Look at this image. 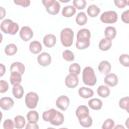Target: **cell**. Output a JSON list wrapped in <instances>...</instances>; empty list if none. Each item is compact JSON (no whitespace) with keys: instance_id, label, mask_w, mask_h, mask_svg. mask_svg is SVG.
<instances>
[{"instance_id":"9a60e30c","label":"cell","mask_w":129,"mask_h":129,"mask_svg":"<svg viewBox=\"0 0 129 129\" xmlns=\"http://www.w3.org/2000/svg\"><path fill=\"white\" fill-rule=\"evenodd\" d=\"M98 69L100 73L103 74H107L110 71L111 66L108 61L103 60L99 63Z\"/></svg>"},{"instance_id":"c3c4849f","label":"cell","mask_w":129,"mask_h":129,"mask_svg":"<svg viewBox=\"0 0 129 129\" xmlns=\"http://www.w3.org/2000/svg\"><path fill=\"white\" fill-rule=\"evenodd\" d=\"M0 9H1V17H0V19L2 20L4 17H5L6 13L5 10L2 7H0Z\"/></svg>"},{"instance_id":"681fc988","label":"cell","mask_w":129,"mask_h":129,"mask_svg":"<svg viewBox=\"0 0 129 129\" xmlns=\"http://www.w3.org/2000/svg\"><path fill=\"white\" fill-rule=\"evenodd\" d=\"M124 128V127L122 126H121V125H120V124H118L117 126H116L115 127H114V128Z\"/></svg>"},{"instance_id":"ab89813d","label":"cell","mask_w":129,"mask_h":129,"mask_svg":"<svg viewBox=\"0 0 129 129\" xmlns=\"http://www.w3.org/2000/svg\"><path fill=\"white\" fill-rule=\"evenodd\" d=\"M114 121L112 119L108 118L104 121L102 126V129H111L114 127Z\"/></svg>"},{"instance_id":"44dd1931","label":"cell","mask_w":129,"mask_h":129,"mask_svg":"<svg viewBox=\"0 0 129 129\" xmlns=\"http://www.w3.org/2000/svg\"><path fill=\"white\" fill-rule=\"evenodd\" d=\"M42 45L41 43L37 41L31 42L29 45V49L31 52L33 54H38L42 50Z\"/></svg>"},{"instance_id":"bcb514c9","label":"cell","mask_w":129,"mask_h":129,"mask_svg":"<svg viewBox=\"0 0 129 129\" xmlns=\"http://www.w3.org/2000/svg\"><path fill=\"white\" fill-rule=\"evenodd\" d=\"M25 128L26 129H38L39 128V126L36 123H33L28 122Z\"/></svg>"},{"instance_id":"f907efd6","label":"cell","mask_w":129,"mask_h":129,"mask_svg":"<svg viewBox=\"0 0 129 129\" xmlns=\"http://www.w3.org/2000/svg\"><path fill=\"white\" fill-rule=\"evenodd\" d=\"M60 2H70V0H67V1H61V0H59Z\"/></svg>"},{"instance_id":"d4e9b609","label":"cell","mask_w":129,"mask_h":129,"mask_svg":"<svg viewBox=\"0 0 129 129\" xmlns=\"http://www.w3.org/2000/svg\"><path fill=\"white\" fill-rule=\"evenodd\" d=\"M56 110L53 108H51L47 111L43 112L42 114L43 119L45 121L50 122L53 119L56 113Z\"/></svg>"},{"instance_id":"4dcf8cb0","label":"cell","mask_w":129,"mask_h":129,"mask_svg":"<svg viewBox=\"0 0 129 129\" xmlns=\"http://www.w3.org/2000/svg\"><path fill=\"white\" fill-rule=\"evenodd\" d=\"M76 22L78 25L83 26L87 22V17L84 12H80L76 17Z\"/></svg>"},{"instance_id":"f6af8a7d","label":"cell","mask_w":129,"mask_h":129,"mask_svg":"<svg viewBox=\"0 0 129 129\" xmlns=\"http://www.w3.org/2000/svg\"><path fill=\"white\" fill-rule=\"evenodd\" d=\"M121 20L122 21L126 24L129 23V10H127L124 12L121 15Z\"/></svg>"},{"instance_id":"836d02e7","label":"cell","mask_w":129,"mask_h":129,"mask_svg":"<svg viewBox=\"0 0 129 129\" xmlns=\"http://www.w3.org/2000/svg\"><path fill=\"white\" fill-rule=\"evenodd\" d=\"M17 51V47L14 44L7 45L5 49V52L7 55H13Z\"/></svg>"},{"instance_id":"d6a6232c","label":"cell","mask_w":129,"mask_h":129,"mask_svg":"<svg viewBox=\"0 0 129 129\" xmlns=\"http://www.w3.org/2000/svg\"><path fill=\"white\" fill-rule=\"evenodd\" d=\"M25 119L22 115H17L14 118L15 127L16 128H22L25 125Z\"/></svg>"},{"instance_id":"ee69618b","label":"cell","mask_w":129,"mask_h":129,"mask_svg":"<svg viewBox=\"0 0 129 129\" xmlns=\"http://www.w3.org/2000/svg\"><path fill=\"white\" fill-rule=\"evenodd\" d=\"M14 2L16 5H20L23 7H27L30 4V1L29 0H15Z\"/></svg>"},{"instance_id":"74e56055","label":"cell","mask_w":129,"mask_h":129,"mask_svg":"<svg viewBox=\"0 0 129 129\" xmlns=\"http://www.w3.org/2000/svg\"><path fill=\"white\" fill-rule=\"evenodd\" d=\"M129 56L127 54H123L119 57L120 63L123 66L126 67H129Z\"/></svg>"},{"instance_id":"277c9868","label":"cell","mask_w":129,"mask_h":129,"mask_svg":"<svg viewBox=\"0 0 129 129\" xmlns=\"http://www.w3.org/2000/svg\"><path fill=\"white\" fill-rule=\"evenodd\" d=\"M74 35V32L70 28H66L62 30L60 36L61 44L65 47L71 46L73 42Z\"/></svg>"},{"instance_id":"5bb4252c","label":"cell","mask_w":129,"mask_h":129,"mask_svg":"<svg viewBox=\"0 0 129 129\" xmlns=\"http://www.w3.org/2000/svg\"><path fill=\"white\" fill-rule=\"evenodd\" d=\"M43 41V43L46 47L50 48L54 46L56 43V39L53 34H48L44 36Z\"/></svg>"},{"instance_id":"7c38bea8","label":"cell","mask_w":129,"mask_h":129,"mask_svg":"<svg viewBox=\"0 0 129 129\" xmlns=\"http://www.w3.org/2000/svg\"><path fill=\"white\" fill-rule=\"evenodd\" d=\"M104 82L106 85L110 87H114L118 83V78L115 74L109 73L105 77Z\"/></svg>"},{"instance_id":"5b68a950","label":"cell","mask_w":129,"mask_h":129,"mask_svg":"<svg viewBox=\"0 0 129 129\" xmlns=\"http://www.w3.org/2000/svg\"><path fill=\"white\" fill-rule=\"evenodd\" d=\"M42 2L45 7L48 13L52 15L58 13L60 6L57 1L55 0H42Z\"/></svg>"},{"instance_id":"ac0fdd59","label":"cell","mask_w":129,"mask_h":129,"mask_svg":"<svg viewBox=\"0 0 129 129\" xmlns=\"http://www.w3.org/2000/svg\"><path fill=\"white\" fill-rule=\"evenodd\" d=\"M64 121V116L63 115L58 111H56V113L51 120L50 121V123L55 126H58L63 123Z\"/></svg>"},{"instance_id":"cb8c5ba5","label":"cell","mask_w":129,"mask_h":129,"mask_svg":"<svg viewBox=\"0 0 129 129\" xmlns=\"http://www.w3.org/2000/svg\"><path fill=\"white\" fill-rule=\"evenodd\" d=\"M76 13V9L73 6L64 7L62 10V15L65 17H71Z\"/></svg>"},{"instance_id":"ffe728a7","label":"cell","mask_w":129,"mask_h":129,"mask_svg":"<svg viewBox=\"0 0 129 129\" xmlns=\"http://www.w3.org/2000/svg\"><path fill=\"white\" fill-rule=\"evenodd\" d=\"M78 119L80 124L83 127H89L92 125V119L89 114L82 116L79 118Z\"/></svg>"},{"instance_id":"6da1fadb","label":"cell","mask_w":129,"mask_h":129,"mask_svg":"<svg viewBox=\"0 0 129 129\" xmlns=\"http://www.w3.org/2000/svg\"><path fill=\"white\" fill-rule=\"evenodd\" d=\"M91 33L87 29H80L77 33V41L76 42V47L80 50L85 49L90 46V39Z\"/></svg>"},{"instance_id":"e575fe53","label":"cell","mask_w":129,"mask_h":129,"mask_svg":"<svg viewBox=\"0 0 129 129\" xmlns=\"http://www.w3.org/2000/svg\"><path fill=\"white\" fill-rule=\"evenodd\" d=\"M119 107L124 110H126L128 112L129 108V98L128 96L122 98L119 101Z\"/></svg>"},{"instance_id":"52a82bcc","label":"cell","mask_w":129,"mask_h":129,"mask_svg":"<svg viewBox=\"0 0 129 129\" xmlns=\"http://www.w3.org/2000/svg\"><path fill=\"white\" fill-rule=\"evenodd\" d=\"M117 14L113 11L104 12L100 16V20L105 24H113L117 20Z\"/></svg>"},{"instance_id":"7dc6e473","label":"cell","mask_w":129,"mask_h":129,"mask_svg":"<svg viewBox=\"0 0 129 129\" xmlns=\"http://www.w3.org/2000/svg\"><path fill=\"white\" fill-rule=\"evenodd\" d=\"M0 69H1V74H0V76L2 77L4 74H5V72H6V67L2 63L0 64Z\"/></svg>"},{"instance_id":"b9f144b4","label":"cell","mask_w":129,"mask_h":129,"mask_svg":"<svg viewBox=\"0 0 129 129\" xmlns=\"http://www.w3.org/2000/svg\"><path fill=\"white\" fill-rule=\"evenodd\" d=\"M115 5L116 7L120 9H122L125 7L126 5L128 6V1L125 0H116L114 1Z\"/></svg>"},{"instance_id":"4316f807","label":"cell","mask_w":129,"mask_h":129,"mask_svg":"<svg viewBox=\"0 0 129 129\" xmlns=\"http://www.w3.org/2000/svg\"><path fill=\"white\" fill-rule=\"evenodd\" d=\"M104 34L106 38L112 40L114 39L116 35V31L114 27L112 26H108L104 31Z\"/></svg>"},{"instance_id":"4fadbf2b","label":"cell","mask_w":129,"mask_h":129,"mask_svg":"<svg viewBox=\"0 0 129 129\" xmlns=\"http://www.w3.org/2000/svg\"><path fill=\"white\" fill-rule=\"evenodd\" d=\"M14 104V100L10 97H5L0 99L1 107L5 110L10 109L13 106Z\"/></svg>"},{"instance_id":"d6986e66","label":"cell","mask_w":129,"mask_h":129,"mask_svg":"<svg viewBox=\"0 0 129 129\" xmlns=\"http://www.w3.org/2000/svg\"><path fill=\"white\" fill-rule=\"evenodd\" d=\"M89 106L92 109L95 110H100L102 106V102L99 99L93 98L88 101Z\"/></svg>"},{"instance_id":"484cf974","label":"cell","mask_w":129,"mask_h":129,"mask_svg":"<svg viewBox=\"0 0 129 129\" xmlns=\"http://www.w3.org/2000/svg\"><path fill=\"white\" fill-rule=\"evenodd\" d=\"M10 80L11 83L14 86L20 84L22 81L21 75L18 72H12L10 76Z\"/></svg>"},{"instance_id":"30bf717a","label":"cell","mask_w":129,"mask_h":129,"mask_svg":"<svg viewBox=\"0 0 129 129\" xmlns=\"http://www.w3.org/2000/svg\"><path fill=\"white\" fill-rule=\"evenodd\" d=\"M79 84V79L77 75L70 74L68 75L65 79V84L70 88H74L78 86Z\"/></svg>"},{"instance_id":"e0dca14e","label":"cell","mask_w":129,"mask_h":129,"mask_svg":"<svg viewBox=\"0 0 129 129\" xmlns=\"http://www.w3.org/2000/svg\"><path fill=\"white\" fill-rule=\"evenodd\" d=\"M11 73L16 72L20 73L21 75L25 72V66L20 62H15L13 63L10 67Z\"/></svg>"},{"instance_id":"83f0119b","label":"cell","mask_w":129,"mask_h":129,"mask_svg":"<svg viewBox=\"0 0 129 129\" xmlns=\"http://www.w3.org/2000/svg\"><path fill=\"white\" fill-rule=\"evenodd\" d=\"M89 114V110L87 106L85 105H81L78 107L76 111V115L78 118Z\"/></svg>"},{"instance_id":"8fae6325","label":"cell","mask_w":129,"mask_h":129,"mask_svg":"<svg viewBox=\"0 0 129 129\" xmlns=\"http://www.w3.org/2000/svg\"><path fill=\"white\" fill-rule=\"evenodd\" d=\"M37 61L40 65L43 67H46L51 63V57L48 53L43 52L38 56Z\"/></svg>"},{"instance_id":"1f68e13d","label":"cell","mask_w":129,"mask_h":129,"mask_svg":"<svg viewBox=\"0 0 129 129\" xmlns=\"http://www.w3.org/2000/svg\"><path fill=\"white\" fill-rule=\"evenodd\" d=\"M27 118L29 122L37 123L39 119V114L38 112L35 110H31L27 114Z\"/></svg>"},{"instance_id":"f546056e","label":"cell","mask_w":129,"mask_h":129,"mask_svg":"<svg viewBox=\"0 0 129 129\" xmlns=\"http://www.w3.org/2000/svg\"><path fill=\"white\" fill-rule=\"evenodd\" d=\"M100 9L95 5H91L89 6L87 9V13L90 17H95L100 13Z\"/></svg>"},{"instance_id":"2e32d148","label":"cell","mask_w":129,"mask_h":129,"mask_svg":"<svg viewBox=\"0 0 129 129\" xmlns=\"http://www.w3.org/2000/svg\"><path fill=\"white\" fill-rule=\"evenodd\" d=\"M79 95L83 98H89L94 95L93 91L89 88L82 87L78 90Z\"/></svg>"},{"instance_id":"f1b7e54d","label":"cell","mask_w":129,"mask_h":129,"mask_svg":"<svg viewBox=\"0 0 129 129\" xmlns=\"http://www.w3.org/2000/svg\"><path fill=\"white\" fill-rule=\"evenodd\" d=\"M97 92L98 95L103 98L107 97L110 93L109 88L107 86L104 85L100 86L98 88Z\"/></svg>"},{"instance_id":"ba28073f","label":"cell","mask_w":129,"mask_h":129,"mask_svg":"<svg viewBox=\"0 0 129 129\" xmlns=\"http://www.w3.org/2000/svg\"><path fill=\"white\" fill-rule=\"evenodd\" d=\"M21 38L24 41H28L31 39L33 35V32L30 27L25 26L22 27L19 33Z\"/></svg>"},{"instance_id":"d590c367","label":"cell","mask_w":129,"mask_h":129,"mask_svg":"<svg viewBox=\"0 0 129 129\" xmlns=\"http://www.w3.org/2000/svg\"><path fill=\"white\" fill-rule=\"evenodd\" d=\"M81 71L80 66L77 63H74L72 64L69 67V72L70 74L78 75L80 74Z\"/></svg>"},{"instance_id":"7bdbcfd3","label":"cell","mask_w":129,"mask_h":129,"mask_svg":"<svg viewBox=\"0 0 129 129\" xmlns=\"http://www.w3.org/2000/svg\"><path fill=\"white\" fill-rule=\"evenodd\" d=\"M9 89V84L8 83L4 80L0 81V92L5 93Z\"/></svg>"},{"instance_id":"9c48e42d","label":"cell","mask_w":129,"mask_h":129,"mask_svg":"<svg viewBox=\"0 0 129 129\" xmlns=\"http://www.w3.org/2000/svg\"><path fill=\"white\" fill-rule=\"evenodd\" d=\"M70 104V99L65 95L60 96L56 101V106L62 111H65L68 108Z\"/></svg>"},{"instance_id":"7a4b0ae2","label":"cell","mask_w":129,"mask_h":129,"mask_svg":"<svg viewBox=\"0 0 129 129\" xmlns=\"http://www.w3.org/2000/svg\"><path fill=\"white\" fill-rule=\"evenodd\" d=\"M19 28L17 23L9 19H5L1 24V29L6 34L15 35L18 31Z\"/></svg>"},{"instance_id":"60d3db41","label":"cell","mask_w":129,"mask_h":129,"mask_svg":"<svg viewBox=\"0 0 129 129\" xmlns=\"http://www.w3.org/2000/svg\"><path fill=\"white\" fill-rule=\"evenodd\" d=\"M3 127L5 129H13L15 127V123L11 119H7L4 122Z\"/></svg>"},{"instance_id":"8992f818","label":"cell","mask_w":129,"mask_h":129,"mask_svg":"<svg viewBox=\"0 0 129 129\" xmlns=\"http://www.w3.org/2000/svg\"><path fill=\"white\" fill-rule=\"evenodd\" d=\"M38 100V95L34 92H30L27 94L25 99L27 107L30 109L35 108L37 106Z\"/></svg>"},{"instance_id":"8d00e7d4","label":"cell","mask_w":129,"mask_h":129,"mask_svg":"<svg viewBox=\"0 0 129 129\" xmlns=\"http://www.w3.org/2000/svg\"><path fill=\"white\" fill-rule=\"evenodd\" d=\"M62 57L67 61H72L75 59L74 54L69 50H65L63 51Z\"/></svg>"},{"instance_id":"f35d334b","label":"cell","mask_w":129,"mask_h":129,"mask_svg":"<svg viewBox=\"0 0 129 129\" xmlns=\"http://www.w3.org/2000/svg\"><path fill=\"white\" fill-rule=\"evenodd\" d=\"M73 3L74 7L78 10H82L86 6V1L85 0H74Z\"/></svg>"},{"instance_id":"3957f363","label":"cell","mask_w":129,"mask_h":129,"mask_svg":"<svg viewBox=\"0 0 129 129\" xmlns=\"http://www.w3.org/2000/svg\"><path fill=\"white\" fill-rule=\"evenodd\" d=\"M82 79L83 83L88 86H94L96 83L97 79L94 70L90 67H86L83 71Z\"/></svg>"},{"instance_id":"7402d4cb","label":"cell","mask_w":129,"mask_h":129,"mask_svg":"<svg viewBox=\"0 0 129 129\" xmlns=\"http://www.w3.org/2000/svg\"><path fill=\"white\" fill-rule=\"evenodd\" d=\"M112 45V41L106 38L101 39L99 43V48L101 50L107 51L110 49Z\"/></svg>"},{"instance_id":"603a6c76","label":"cell","mask_w":129,"mask_h":129,"mask_svg":"<svg viewBox=\"0 0 129 129\" xmlns=\"http://www.w3.org/2000/svg\"><path fill=\"white\" fill-rule=\"evenodd\" d=\"M12 93L14 97L17 99H20L24 94L23 87L20 84L14 85L12 89Z\"/></svg>"}]
</instances>
